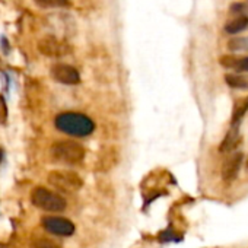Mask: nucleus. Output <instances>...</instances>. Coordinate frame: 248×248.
Here are the masks:
<instances>
[{"label":"nucleus","mask_w":248,"mask_h":248,"mask_svg":"<svg viewBox=\"0 0 248 248\" xmlns=\"http://www.w3.org/2000/svg\"><path fill=\"white\" fill-rule=\"evenodd\" d=\"M54 124L57 130L75 138H86L95 130V123L92 118L85 114L72 111L59 114L54 120Z\"/></svg>","instance_id":"obj_1"},{"label":"nucleus","mask_w":248,"mask_h":248,"mask_svg":"<svg viewBox=\"0 0 248 248\" xmlns=\"http://www.w3.org/2000/svg\"><path fill=\"white\" fill-rule=\"evenodd\" d=\"M50 154L59 162L69 164V165H76V164H80L85 159L86 151L78 142H73V140H59V142L51 145Z\"/></svg>","instance_id":"obj_2"},{"label":"nucleus","mask_w":248,"mask_h":248,"mask_svg":"<svg viewBox=\"0 0 248 248\" xmlns=\"http://www.w3.org/2000/svg\"><path fill=\"white\" fill-rule=\"evenodd\" d=\"M31 200H32L34 206H37L38 209L47 210V212H63L67 206L66 200L60 194H57L48 188H44V187L34 188V191L31 194Z\"/></svg>","instance_id":"obj_3"},{"label":"nucleus","mask_w":248,"mask_h":248,"mask_svg":"<svg viewBox=\"0 0 248 248\" xmlns=\"http://www.w3.org/2000/svg\"><path fill=\"white\" fill-rule=\"evenodd\" d=\"M48 183L66 193H73L79 191L83 187V180L80 178L79 174L73 171H66V170H56L48 174Z\"/></svg>","instance_id":"obj_4"},{"label":"nucleus","mask_w":248,"mask_h":248,"mask_svg":"<svg viewBox=\"0 0 248 248\" xmlns=\"http://www.w3.org/2000/svg\"><path fill=\"white\" fill-rule=\"evenodd\" d=\"M38 51L47 57H63L67 56L72 51V48L67 43L53 35H47L38 41Z\"/></svg>","instance_id":"obj_5"},{"label":"nucleus","mask_w":248,"mask_h":248,"mask_svg":"<svg viewBox=\"0 0 248 248\" xmlns=\"http://www.w3.org/2000/svg\"><path fill=\"white\" fill-rule=\"evenodd\" d=\"M41 223L46 231H48L53 235L59 236H72L75 233V225L72 220L62 217V216H44L41 219Z\"/></svg>","instance_id":"obj_6"},{"label":"nucleus","mask_w":248,"mask_h":248,"mask_svg":"<svg viewBox=\"0 0 248 248\" xmlns=\"http://www.w3.org/2000/svg\"><path fill=\"white\" fill-rule=\"evenodd\" d=\"M51 76L54 80L63 83V85H78L80 82L79 72L66 63H57L51 67Z\"/></svg>","instance_id":"obj_7"},{"label":"nucleus","mask_w":248,"mask_h":248,"mask_svg":"<svg viewBox=\"0 0 248 248\" xmlns=\"http://www.w3.org/2000/svg\"><path fill=\"white\" fill-rule=\"evenodd\" d=\"M242 161H244L242 152H235L223 162V165H222V178H223V181H232V180H235L238 177Z\"/></svg>","instance_id":"obj_8"},{"label":"nucleus","mask_w":248,"mask_h":248,"mask_svg":"<svg viewBox=\"0 0 248 248\" xmlns=\"http://www.w3.org/2000/svg\"><path fill=\"white\" fill-rule=\"evenodd\" d=\"M220 64L228 69H233L238 72L248 73V56L247 57H235V56H223L220 57Z\"/></svg>","instance_id":"obj_9"},{"label":"nucleus","mask_w":248,"mask_h":248,"mask_svg":"<svg viewBox=\"0 0 248 248\" xmlns=\"http://www.w3.org/2000/svg\"><path fill=\"white\" fill-rule=\"evenodd\" d=\"M247 111H248V96L236 99L235 104H233L232 117H231V126L232 127H238V124L241 123V120L244 118Z\"/></svg>","instance_id":"obj_10"},{"label":"nucleus","mask_w":248,"mask_h":248,"mask_svg":"<svg viewBox=\"0 0 248 248\" xmlns=\"http://www.w3.org/2000/svg\"><path fill=\"white\" fill-rule=\"evenodd\" d=\"M239 140H241V136H239L238 127H231V130L226 133L225 139L222 140V143L219 146V151L220 152H232L238 146Z\"/></svg>","instance_id":"obj_11"},{"label":"nucleus","mask_w":248,"mask_h":248,"mask_svg":"<svg viewBox=\"0 0 248 248\" xmlns=\"http://www.w3.org/2000/svg\"><path fill=\"white\" fill-rule=\"evenodd\" d=\"M245 28H248V18L247 16H238V18L229 21L225 25V32L233 35V34H238V32L244 31Z\"/></svg>","instance_id":"obj_12"},{"label":"nucleus","mask_w":248,"mask_h":248,"mask_svg":"<svg viewBox=\"0 0 248 248\" xmlns=\"http://www.w3.org/2000/svg\"><path fill=\"white\" fill-rule=\"evenodd\" d=\"M226 83L231 88L235 89H248V76L247 75H235V73H228L225 76Z\"/></svg>","instance_id":"obj_13"},{"label":"nucleus","mask_w":248,"mask_h":248,"mask_svg":"<svg viewBox=\"0 0 248 248\" xmlns=\"http://www.w3.org/2000/svg\"><path fill=\"white\" fill-rule=\"evenodd\" d=\"M30 248H62L59 242L46 236H34L30 241Z\"/></svg>","instance_id":"obj_14"},{"label":"nucleus","mask_w":248,"mask_h":248,"mask_svg":"<svg viewBox=\"0 0 248 248\" xmlns=\"http://www.w3.org/2000/svg\"><path fill=\"white\" fill-rule=\"evenodd\" d=\"M35 5L43 9H54V8H64L69 5V0H34Z\"/></svg>","instance_id":"obj_15"},{"label":"nucleus","mask_w":248,"mask_h":248,"mask_svg":"<svg viewBox=\"0 0 248 248\" xmlns=\"http://www.w3.org/2000/svg\"><path fill=\"white\" fill-rule=\"evenodd\" d=\"M228 48L231 51H248V37L233 38L228 43Z\"/></svg>","instance_id":"obj_16"},{"label":"nucleus","mask_w":248,"mask_h":248,"mask_svg":"<svg viewBox=\"0 0 248 248\" xmlns=\"http://www.w3.org/2000/svg\"><path fill=\"white\" fill-rule=\"evenodd\" d=\"M245 5H241V3H236V5H232L231 6V11L232 12H241V11H245Z\"/></svg>","instance_id":"obj_17"},{"label":"nucleus","mask_w":248,"mask_h":248,"mask_svg":"<svg viewBox=\"0 0 248 248\" xmlns=\"http://www.w3.org/2000/svg\"><path fill=\"white\" fill-rule=\"evenodd\" d=\"M245 167H247V170H248V156H247V161H245Z\"/></svg>","instance_id":"obj_18"},{"label":"nucleus","mask_w":248,"mask_h":248,"mask_svg":"<svg viewBox=\"0 0 248 248\" xmlns=\"http://www.w3.org/2000/svg\"><path fill=\"white\" fill-rule=\"evenodd\" d=\"M0 158H2V152H0Z\"/></svg>","instance_id":"obj_19"}]
</instances>
